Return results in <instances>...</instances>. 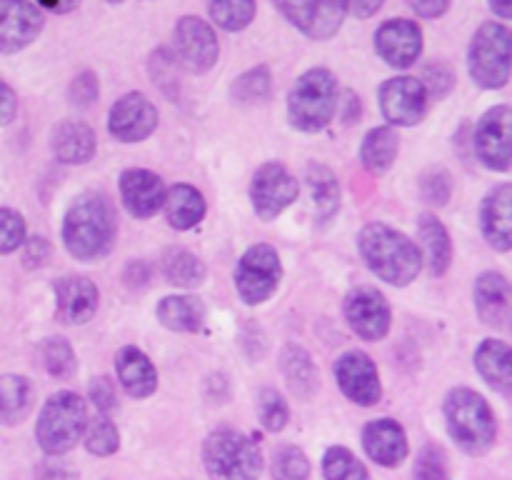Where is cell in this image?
<instances>
[{
    "label": "cell",
    "instance_id": "836d02e7",
    "mask_svg": "<svg viewBox=\"0 0 512 480\" xmlns=\"http://www.w3.org/2000/svg\"><path fill=\"white\" fill-rule=\"evenodd\" d=\"M33 408V385L25 375H0V425H18Z\"/></svg>",
    "mask_w": 512,
    "mask_h": 480
},
{
    "label": "cell",
    "instance_id": "9f6ffc18",
    "mask_svg": "<svg viewBox=\"0 0 512 480\" xmlns=\"http://www.w3.org/2000/svg\"><path fill=\"white\" fill-rule=\"evenodd\" d=\"M38 5H43L45 10H50V13H70V10H75L80 5V0H38Z\"/></svg>",
    "mask_w": 512,
    "mask_h": 480
},
{
    "label": "cell",
    "instance_id": "f6af8a7d",
    "mask_svg": "<svg viewBox=\"0 0 512 480\" xmlns=\"http://www.w3.org/2000/svg\"><path fill=\"white\" fill-rule=\"evenodd\" d=\"M415 480H450L445 453L438 445H425L415 460Z\"/></svg>",
    "mask_w": 512,
    "mask_h": 480
},
{
    "label": "cell",
    "instance_id": "ba28073f",
    "mask_svg": "<svg viewBox=\"0 0 512 480\" xmlns=\"http://www.w3.org/2000/svg\"><path fill=\"white\" fill-rule=\"evenodd\" d=\"M235 290L248 305H263L273 298L283 280V263L273 245L255 243L240 255L235 265Z\"/></svg>",
    "mask_w": 512,
    "mask_h": 480
},
{
    "label": "cell",
    "instance_id": "4316f807",
    "mask_svg": "<svg viewBox=\"0 0 512 480\" xmlns=\"http://www.w3.org/2000/svg\"><path fill=\"white\" fill-rule=\"evenodd\" d=\"M475 368L498 393L508 395L512 390V350L505 340L485 338L475 350Z\"/></svg>",
    "mask_w": 512,
    "mask_h": 480
},
{
    "label": "cell",
    "instance_id": "2e32d148",
    "mask_svg": "<svg viewBox=\"0 0 512 480\" xmlns=\"http://www.w3.org/2000/svg\"><path fill=\"white\" fill-rule=\"evenodd\" d=\"M158 128V108L143 93H125L108 113V133L118 143H143Z\"/></svg>",
    "mask_w": 512,
    "mask_h": 480
},
{
    "label": "cell",
    "instance_id": "9c48e42d",
    "mask_svg": "<svg viewBox=\"0 0 512 480\" xmlns=\"http://www.w3.org/2000/svg\"><path fill=\"white\" fill-rule=\"evenodd\" d=\"M298 195L300 183L278 160L260 165L250 180V203H253L255 215L265 223L283 215L298 200Z\"/></svg>",
    "mask_w": 512,
    "mask_h": 480
},
{
    "label": "cell",
    "instance_id": "4fadbf2b",
    "mask_svg": "<svg viewBox=\"0 0 512 480\" xmlns=\"http://www.w3.org/2000/svg\"><path fill=\"white\" fill-rule=\"evenodd\" d=\"M473 148L485 168L493 170V173H508L512 165L510 105H495L478 120L473 133Z\"/></svg>",
    "mask_w": 512,
    "mask_h": 480
},
{
    "label": "cell",
    "instance_id": "4dcf8cb0",
    "mask_svg": "<svg viewBox=\"0 0 512 480\" xmlns=\"http://www.w3.org/2000/svg\"><path fill=\"white\" fill-rule=\"evenodd\" d=\"M400 150V135L393 125H378V128L368 130L360 145V163L368 170L373 178L388 173L395 165Z\"/></svg>",
    "mask_w": 512,
    "mask_h": 480
},
{
    "label": "cell",
    "instance_id": "603a6c76",
    "mask_svg": "<svg viewBox=\"0 0 512 480\" xmlns=\"http://www.w3.org/2000/svg\"><path fill=\"white\" fill-rule=\"evenodd\" d=\"M100 303V290L93 280L83 278V275H70V278H60L55 283V308H58V318L70 325L88 323L95 315Z\"/></svg>",
    "mask_w": 512,
    "mask_h": 480
},
{
    "label": "cell",
    "instance_id": "52a82bcc",
    "mask_svg": "<svg viewBox=\"0 0 512 480\" xmlns=\"http://www.w3.org/2000/svg\"><path fill=\"white\" fill-rule=\"evenodd\" d=\"M468 70L483 90H503L510 80V30L505 23H485L468 48Z\"/></svg>",
    "mask_w": 512,
    "mask_h": 480
},
{
    "label": "cell",
    "instance_id": "f5cc1de1",
    "mask_svg": "<svg viewBox=\"0 0 512 480\" xmlns=\"http://www.w3.org/2000/svg\"><path fill=\"white\" fill-rule=\"evenodd\" d=\"M338 105H343L340 118H343L345 125H355L360 120V115H363V105H360L358 93H353V90H345L338 98Z\"/></svg>",
    "mask_w": 512,
    "mask_h": 480
},
{
    "label": "cell",
    "instance_id": "83f0119b",
    "mask_svg": "<svg viewBox=\"0 0 512 480\" xmlns=\"http://www.w3.org/2000/svg\"><path fill=\"white\" fill-rule=\"evenodd\" d=\"M163 208L170 228L180 230V233L193 230L208 213V203H205L203 193L190 183H175L165 193Z\"/></svg>",
    "mask_w": 512,
    "mask_h": 480
},
{
    "label": "cell",
    "instance_id": "91938a15",
    "mask_svg": "<svg viewBox=\"0 0 512 480\" xmlns=\"http://www.w3.org/2000/svg\"><path fill=\"white\" fill-rule=\"evenodd\" d=\"M108 3H115V5H118V3H123V0H108Z\"/></svg>",
    "mask_w": 512,
    "mask_h": 480
},
{
    "label": "cell",
    "instance_id": "30bf717a",
    "mask_svg": "<svg viewBox=\"0 0 512 480\" xmlns=\"http://www.w3.org/2000/svg\"><path fill=\"white\" fill-rule=\"evenodd\" d=\"M310 40H328L343 28L348 0H270Z\"/></svg>",
    "mask_w": 512,
    "mask_h": 480
},
{
    "label": "cell",
    "instance_id": "b9f144b4",
    "mask_svg": "<svg viewBox=\"0 0 512 480\" xmlns=\"http://www.w3.org/2000/svg\"><path fill=\"white\" fill-rule=\"evenodd\" d=\"M150 78L155 80V85H158L168 98H175L180 88V75H178L175 55L168 53L165 48L155 50V53L150 55Z\"/></svg>",
    "mask_w": 512,
    "mask_h": 480
},
{
    "label": "cell",
    "instance_id": "d590c367",
    "mask_svg": "<svg viewBox=\"0 0 512 480\" xmlns=\"http://www.w3.org/2000/svg\"><path fill=\"white\" fill-rule=\"evenodd\" d=\"M255 0H208V13L218 28L228 33H240L255 18Z\"/></svg>",
    "mask_w": 512,
    "mask_h": 480
},
{
    "label": "cell",
    "instance_id": "277c9868",
    "mask_svg": "<svg viewBox=\"0 0 512 480\" xmlns=\"http://www.w3.org/2000/svg\"><path fill=\"white\" fill-rule=\"evenodd\" d=\"M338 78L328 68H310L288 95V120L300 133H320L338 113Z\"/></svg>",
    "mask_w": 512,
    "mask_h": 480
},
{
    "label": "cell",
    "instance_id": "11a10c76",
    "mask_svg": "<svg viewBox=\"0 0 512 480\" xmlns=\"http://www.w3.org/2000/svg\"><path fill=\"white\" fill-rule=\"evenodd\" d=\"M385 5V0H348V13L358 20H368Z\"/></svg>",
    "mask_w": 512,
    "mask_h": 480
},
{
    "label": "cell",
    "instance_id": "7dc6e473",
    "mask_svg": "<svg viewBox=\"0 0 512 480\" xmlns=\"http://www.w3.org/2000/svg\"><path fill=\"white\" fill-rule=\"evenodd\" d=\"M88 395L100 415H110L118 408V393H115V385L108 375H98V378L90 380Z\"/></svg>",
    "mask_w": 512,
    "mask_h": 480
},
{
    "label": "cell",
    "instance_id": "e0dca14e",
    "mask_svg": "<svg viewBox=\"0 0 512 480\" xmlns=\"http://www.w3.org/2000/svg\"><path fill=\"white\" fill-rule=\"evenodd\" d=\"M375 50L390 68H413V63H418L420 53H423V30L415 20L408 18L385 20L375 30Z\"/></svg>",
    "mask_w": 512,
    "mask_h": 480
},
{
    "label": "cell",
    "instance_id": "cb8c5ba5",
    "mask_svg": "<svg viewBox=\"0 0 512 480\" xmlns=\"http://www.w3.org/2000/svg\"><path fill=\"white\" fill-rule=\"evenodd\" d=\"M50 150L63 165H85L98 150L95 130L83 120H60L50 133Z\"/></svg>",
    "mask_w": 512,
    "mask_h": 480
},
{
    "label": "cell",
    "instance_id": "816d5d0a",
    "mask_svg": "<svg viewBox=\"0 0 512 480\" xmlns=\"http://www.w3.org/2000/svg\"><path fill=\"white\" fill-rule=\"evenodd\" d=\"M408 5L420 15V18L435 20V18H443V15L448 13L453 0H408Z\"/></svg>",
    "mask_w": 512,
    "mask_h": 480
},
{
    "label": "cell",
    "instance_id": "7402d4cb",
    "mask_svg": "<svg viewBox=\"0 0 512 480\" xmlns=\"http://www.w3.org/2000/svg\"><path fill=\"white\" fill-rule=\"evenodd\" d=\"M363 448L373 463L383 468H398L408 460L410 445L403 425L393 418L370 420L363 428Z\"/></svg>",
    "mask_w": 512,
    "mask_h": 480
},
{
    "label": "cell",
    "instance_id": "60d3db41",
    "mask_svg": "<svg viewBox=\"0 0 512 480\" xmlns=\"http://www.w3.org/2000/svg\"><path fill=\"white\" fill-rule=\"evenodd\" d=\"M260 425L270 433H280L290 420V405L275 388H263L258 395Z\"/></svg>",
    "mask_w": 512,
    "mask_h": 480
},
{
    "label": "cell",
    "instance_id": "ab89813d",
    "mask_svg": "<svg viewBox=\"0 0 512 480\" xmlns=\"http://www.w3.org/2000/svg\"><path fill=\"white\" fill-rule=\"evenodd\" d=\"M273 480H310V460L298 445H280L273 455Z\"/></svg>",
    "mask_w": 512,
    "mask_h": 480
},
{
    "label": "cell",
    "instance_id": "bcb514c9",
    "mask_svg": "<svg viewBox=\"0 0 512 480\" xmlns=\"http://www.w3.org/2000/svg\"><path fill=\"white\" fill-rule=\"evenodd\" d=\"M100 95V83L98 75L93 70H80L68 85V100L75 108H90V105L98 100Z\"/></svg>",
    "mask_w": 512,
    "mask_h": 480
},
{
    "label": "cell",
    "instance_id": "9a60e30c",
    "mask_svg": "<svg viewBox=\"0 0 512 480\" xmlns=\"http://www.w3.org/2000/svg\"><path fill=\"white\" fill-rule=\"evenodd\" d=\"M333 375L345 398L353 400L360 408H373L383 398L378 365L363 350H348L340 355L333 365Z\"/></svg>",
    "mask_w": 512,
    "mask_h": 480
},
{
    "label": "cell",
    "instance_id": "44dd1931",
    "mask_svg": "<svg viewBox=\"0 0 512 480\" xmlns=\"http://www.w3.org/2000/svg\"><path fill=\"white\" fill-rule=\"evenodd\" d=\"M480 230L490 248L510 253L512 248V185L498 183L488 190L480 205Z\"/></svg>",
    "mask_w": 512,
    "mask_h": 480
},
{
    "label": "cell",
    "instance_id": "5bb4252c",
    "mask_svg": "<svg viewBox=\"0 0 512 480\" xmlns=\"http://www.w3.org/2000/svg\"><path fill=\"white\" fill-rule=\"evenodd\" d=\"M378 98L380 110L393 128H413V125L423 123V118L428 115V90H425L423 80L410 78V75L385 80L380 85Z\"/></svg>",
    "mask_w": 512,
    "mask_h": 480
},
{
    "label": "cell",
    "instance_id": "680465c9",
    "mask_svg": "<svg viewBox=\"0 0 512 480\" xmlns=\"http://www.w3.org/2000/svg\"><path fill=\"white\" fill-rule=\"evenodd\" d=\"M40 480H78V475H75L73 470H65V468H48L43 475H40Z\"/></svg>",
    "mask_w": 512,
    "mask_h": 480
},
{
    "label": "cell",
    "instance_id": "e575fe53",
    "mask_svg": "<svg viewBox=\"0 0 512 480\" xmlns=\"http://www.w3.org/2000/svg\"><path fill=\"white\" fill-rule=\"evenodd\" d=\"M270 93H273V73L268 65H255L245 70L230 88V95L238 105H263Z\"/></svg>",
    "mask_w": 512,
    "mask_h": 480
},
{
    "label": "cell",
    "instance_id": "6da1fadb",
    "mask_svg": "<svg viewBox=\"0 0 512 480\" xmlns=\"http://www.w3.org/2000/svg\"><path fill=\"white\" fill-rule=\"evenodd\" d=\"M63 245L80 263H98L110 255L118 235V215L105 193L88 190L70 203L63 218Z\"/></svg>",
    "mask_w": 512,
    "mask_h": 480
},
{
    "label": "cell",
    "instance_id": "6f0895ef",
    "mask_svg": "<svg viewBox=\"0 0 512 480\" xmlns=\"http://www.w3.org/2000/svg\"><path fill=\"white\" fill-rule=\"evenodd\" d=\"M488 3H490V10H493L500 20L512 18V0H488Z\"/></svg>",
    "mask_w": 512,
    "mask_h": 480
},
{
    "label": "cell",
    "instance_id": "db71d44e",
    "mask_svg": "<svg viewBox=\"0 0 512 480\" xmlns=\"http://www.w3.org/2000/svg\"><path fill=\"white\" fill-rule=\"evenodd\" d=\"M123 278H125V285H128V288H133V290L145 288V285H148V280H150L148 263H143V260H133V263L125 265Z\"/></svg>",
    "mask_w": 512,
    "mask_h": 480
},
{
    "label": "cell",
    "instance_id": "f907efd6",
    "mask_svg": "<svg viewBox=\"0 0 512 480\" xmlns=\"http://www.w3.org/2000/svg\"><path fill=\"white\" fill-rule=\"evenodd\" d=\"M15 113H18V95L8 83L0 80V128L13 123Z\"/></svg>",
    "mask_w": 512,
    "mask_h": 480
},
{
    "label": "cell",
    "instance_id": "ac0fdd59",
    "mask_svg": "<svg viewBox=\"0 0 512 480\" xmlns=\"http://www.w3.org/2000/svg\"><path fill=\"white\" fill-rule=\"evenodd\" d=\"M45 18L30 0H0V55L28 48L43 33Z\"/></svg>",
    "mask_w": 512,
    "mask_h": 480
},
{
    "label": "cell",
    "instance_id": "74e56055",
    "mask_svg": "<svg viewBox=\"0 0 512 480\" xmlns=\"http://www.w3.org/2000/svg\"><path fill=\"white\" fill-rule=\"evenodd\" d=\"M323 473L325 480H370L368 468L355 458L353 450L343 448V445H333L325 450Z\"/></svg>",
    "mask_w": 512,
    "mask_h": 480
},
{
    "label": "cell",
    "instance_id": "1f68e13d",
    "mask_svg": "<svg viewBox=\"0 0 512 480\" xmlns=\"http://www.w3.org/2000/svg\"><path fill=\"white\" fill-rule=\"evenodd\" d=\"M155 315L160 325L173 333H198L205 323V305L195 295H165Z\"/></svg>",
    "mask_w": 512,
    "mask_h": 480
},
{
    "label": "cell",
    "instance_id": "f1b7e54d",
    "mask_svg": "<svg viewBox=\"0 0 512 480\" xmlns=\"http://www.w3.org/2000/svg\"><path fill=\"white\" fill-rule=\"evenodd\" d=\"M305 185H308V195L313 200L315 220L320 225L330 223L338 215L340 203H343V193H340V183L335 173L328 165L310 163L305 168Z\"/></svg>",
    "mask_w": 512,
    "mask_h": 480
},
{
    "label": "cell",
    "instance_id": "8d00e7d4",
    "mask_svg": "<svg viewBox=\"0 0 512 480\" xmlns=\"http://www.w3.org/2000/svg\"><path fill=\"white\" fill-rule=\"evenodd\" d=\"M40 360H43L45 373L58 380L70 378L75 373V368H78L73 345L63 335H53V338L43 340V345H40Z\"/></svg>",
    "mask_w": 512,
    "mask_h": 480
},
{
    "label": "cell",
    "instance_id": "d6986e66",
    "mask_svg": "<svg viewBox=\"0 0 512 480\" xmlns=\"http://www.w3.org/2000/svg\"><path fill=\"white\" fill-rule=\"evenodd\" d=\"M118 188L125 210L138 220L153 218L163 208L168 193L163 178L148 168H125L120 173Z\"/></svg>",
    "mask_w": 512,
    "mask_h": 480
},
{
    "label": "cell",
    "instance_id": "ee69618b",
    "mask_svg": "<svg viewBox=\"0 0 512 480\" xmlns=\"http://www.w3.org/2000/svg\"><path fill=\"white\" fill-rule=\"evenodd\" d=\"M420 195L428 205L443 208L453 195V178L445 168H430L420 180Z\"/></svg>",
    "mask_w": 512,
    "mask_h": 480
},
{
    "label": "cell",
    "instance_id": "d6a6232c",
    "mask_svg": "<svg viewBox=\"0 0 512 480\" xmlns=\"http://www.w3.org/2000/svg\"><path fill=\"white\" fill-rule=\"evenodd\" d=\"M160 275L165 278V283L175 285V288L193 290L198 285H203L205 275V263L195 253H190L188 248H180V245H170L160 255Z\"/></svg>",
    "mask_w": 512,
    "mask_h": 480
},
{
    "label": "cell",
    "instance_id": "ffe728a7",
    "mask_svg": "<svg viewBox=\"0 0 512 480\" xmlns=\"http://www.w3.org/2000/svg\"><path fill=\"white\" fill-rule=\"evenodd\" d=\"M475 310L483 325L495 330H505L510 325L512 313V288L510 280L498 270H485L478 275L473 288Z\"/></svg>",
    "mask_w": 512,
    "mask_h": 480
},
{
    "label": "cell",
    "instance_id": "7bdbcfd3",
    "mask_svg": "<svg viewBox=\"0 0 512 480\" xmlns=\"http://www.w3.org/2000/svg\"><path fill=\"white\" fill-rule=\"evenodd\" d=\"M28 228H25V218L20 210L15 208H0V255H8L23 245L28 238Z\"/></svg>",
    "mask_w": 512,
    "mask_h": 480
},
{
    "label": "cell",
    "instance_id": "f35d334b",
    "mask_svg": "<svg viewBox=\"0 0 512 480\" xmlns=\"http://www.w3.org/2000/svg\"><path fill=\"white\" fill-rule=\"evenodd\" d=\"M83 438L88 453L98 455V458H108V455L118 453L120 448V433L113 420H110V415H98L95 420H90Z\"/></svg>",
    "mask_w": 512,
    "mask_h": 480
},
{
    "label": "cell",
    "instance_id": "f546056e",
    "mask_svg": "<svg viewBox=\"0 0 512 480\" xmlns=\"http://www.w3.org/2000/svg\"><path fill=\"white\" fill-rule=\"evenodd\" d=\"M280 370H283L288 388L295 398L308 400L310 395L318 393L320 388V373L318 365L313 363L308 350L303 345L288 343L280 353Z\"/></svg>",
    "mask_w": 512,
    "mask_h": 480
},
{
    "label": "cell",
    "instance_id": "681fc988",
    "mask_svg": "<svg viewBox=\"0 0 512 480\" xmlns=\"http://www.w3.org/2000/svg\"><path fill=\"white\" fill-rule=\"evenodd\" d=\"M425 78H430L425 85V90H428V95H433V98H443V95H448V90L455 85V75L450 73L445 65H428L425 68Z\"/></svg>",
    "mask_w": 512,
    "mask_h": 480
},
{
    "label": "cell",
    "instance_id": "484cf974",
    "mask_svg": "<svg viewBox=\"0 0 512 480\" xmlns=\"http://www.w3.org/2000/svg\"><path fill=\"white\" fill-rule=\"evenodd\" d=\"M418 238L423 265L433 278H443L453 265V240H450L448 228L433 213H423L418 220Z\"/></svg>",
    "mask_w": 512,
    "mask_h": 480
},
{
    "label": "cell",
    "instance_id": "7c38bea8",
    "mask_svg": "<svg viewBox=\"0 0 512 480\" xmlns=\"http://www.w3.org/2000/svg\"><path fill=\"white\" fill-rule=\"evenodd\" d=\"M343 313L355 335L368 343H378L393 328V310L388 298L373 285H358L343 300Z\"/></svg>",
    "mask_w": 512,
    "mask_h": 480
},
{
    "label": "cell",
    "instance_id": "5b68a950",
    "mask_svg": "<svg viewBox=\"0 0 512 480\" xmlns=\"http://www.w3.org/2000/svg\"><path fill=\"white\" fill-rule=\"evenodd\" d=\"M88 428V405L73 390H58L45 400L35 423V438L43 453L65 455L78 445Z\"/></svg>",
    "mask_w": 512,
    "mask_h": 480
},
{
    "label": "cell",
    "instance_id": "8fae6325",
    "mask_svg": "<svg viewBox=\"0 0 512 480\" xmlns=\"http://www.w3.org/2000/svg\"><path fill=\"white\" fill-rule=\"evenodd\" d=\"M173 53L178 65L190 73H208L220 55L213 25L198 15H183L173 30Z\"/></svg>",
    "mask_w": 512,
    "mask_h": 480
},
{
    "label": "cell",
    "instance_id": "c3c4849f",
    "mask_svg": "<svg viewBox=\"0 0 512 480\" xmlns=\"http://www.w3.org/2000/svg\"><path fill=\"white\" fill-rule=\"evenodd\" d=\"M23 265L28 270H40L48 265V260L53 258V245L43 235H30L23 240Z\"/></svg>",
    "mask_w": 512,
    "mask_h": 480
},
{
    "label": "cell",
    "instance_id": "3957f363",
    "mask_svg": "<svg viewBox=\"0 0 512 480\" xmlns=\"http://www.w3.org/2000/svg\"><path fill=\"white\" fill-rule=\"evenodd\" d=\"M450 438L463 453H488L498 438V420L488 400L473 388H453L443 403Z\"/></svg>",
    "mask_w": 512,
    "mask_h": 480
},
{
    "label": "cell",
    "instance_id": "8992f818",
    "mask_svg": "<svg viewBox=\"0 0 512 480\" xmlns=\"http://www.w3.org/2000/svg\"><path fill=\"white\" fill-rule=\"evenodd\" d=\"M203 465L210 480H258L263 473V453L248 435L218 428L205 438Z\"/></svg>",
    "mask_w": 512,
    "mask_h": 480
},
{
    "label": "cell",
    "instance_id": "7a4b0ae2",
    "mask_svg": "<svg viewBox=\"0 0 512 480\" xmlns=\"http://www.w3.org/2000/svg\"><path fill=\"white\" fill-rule=\"evenodd\" d=\"M358 250L375 278L405 288L423 270V258L413 240L388 223H368L358 233Z\"/></svg>",
    "mask_w": 512,
    "mask_h": 480
},
{
    "label": "cell",
    "instance_id": "d4e9b609",
    "mask_svg": "<svg viewBox=\"0 0 512 480\" xmlns=\"http://www.w3.org/2000/svg\"><path fill=\"white\" fill-rule=\"evenodd\" d=\"M115 375L125 393L135 400H145L158 390V370L153 360L135 345H123L115 355Z\"/></svg>",
    "mask_w": 512,
    "mask_h": 480
}]
</instances>
